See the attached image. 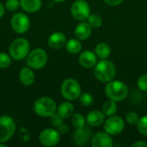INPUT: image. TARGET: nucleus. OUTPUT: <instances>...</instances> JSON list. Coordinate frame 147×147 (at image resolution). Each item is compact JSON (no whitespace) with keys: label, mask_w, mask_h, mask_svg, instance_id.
Wrapping results in <instances>:
<instances>
[{"label":"nucleus","mask_w":147,"mask_h":147,"mask_svg":"<svg viewBox=\"0 0 147 147\" xmlns=\"http://www.w3.org/2000/svg\"><path fill=\"white\" fill-rule=\"evenodd\" d=\"M105 115L101 110H92L86 115V123L91 127H97L105 121Z\"/></svg>","instance_id":"nucleus-15"},{"label":"nucleus","mask_w":147,"mask_h":147,"mask_svg":"<svg viewBox=\"0 0 147 147\" xmlns=\"http://www.w3.org/2000/svg\"><path fill=\"white\" fill-rule=\"evenodd\" d=\"M57 130H58V132L59 133L60 135H65L69 132V127H68L67 124L63 122L59 126L57 127Z\"/></svg>","instance_id":"nucleus-33"},{"label":"nucleus","mask_w":147,"mask_h":147,"mask_svg":"<svg viewBox=\"0 0 147 147\" xmlns=\"http://www.w3.org/2000/svg\"><path fill=\"white\" fill-rule=\"evenodd\" d=\"M30 51V45L25 38H16L9 45V52L15 60H22L28 56Z\"/></svg>","instance_id":"nucleus-4"},{"label":"nucleus","mask_w":147,"mask_h":147,"mask_svg":"<svg viewBox=\"0 0 147 147\" xmlns=\"http://www.w3.org/2000/svg\"><path fill=\"white\" fill-rule=\"evenodd\" d=\"M138 88L142 91H147V74L142 75L137 81Z\"/></svg>","instance_id":"nucleus-31"},{"label":"nucleus","mask_w":147,"mask_h":147,"mask_svg":"<svg viewBox=\"0 0 147 147\" xmlns=\"http://www.w3.org/2000/svg\"><path fill=\"white\" fill-rule=\"evenodd\" d=\"M10 26L17 34H25L30 27V20L27 15L22 12L16 13L10 19Z\"/></svg>","instance_id":"nucleus-9"},{"label":"nucleus","mask_w":147,"mask_h":147,"mask_svg":"<svg viewBox=\"0 0 147 147\" xmlns=\"http://www.w3.org/2000/svg\"><path fill=\"white\" fill-rule=\"evenodd\" d=\"M16 125L14 119L9 115L0 116V142L6 143L15 134Z\"/></svg>","instance_id":"nucleus-7"},{"label":"nucleus","mask_w":147,"mask_h":147,"mask_svg":"<svg viewBox=\"0 0 147 147\" xmlns=\"http://www.w3.org/2000/svg\"><path fill=\"white\" fill-rule=\"evenodd\" d=\"M61 95L67 101H75L81 95V86L74 78H67L61 84Z\"/></svg>","instance_id":"nucleus-5"},{"label":"nucleus","mask_w":147,"mask_h":147,"mask_svg":"<svg viewBox=\"0 0 147 147\" xmlns=\"http://www.w3.org/2000/svg\"><path fill=\"white\" fill-rule=\"evenodd\" d=\"M79 102L82 106L84 107H90V105L93 104L94 102V97L91 94L88 92L81 93V95L78 97Z\"/></svg>","instance_id":"nucleus-25"},{"label":"nucleus","mask_w":147,"mask_h":147,"mask_svg":"<svg viewBox=\"0 0 147 147\" xmlns=\"http://www.w3.org/2000/svg\"><path fill=\"white\" fill-rule=\"evenodd\" d=\"M20 6L28 13H34L40 9L41 0H20Z\"/></svg>","instance_id":"nucleus-19"},{"label":"nucleus","mask_w":147,"mask_h":147,"mask_svg":"<svg viewBox=\"0 0 147 147\" xmlns=\"http://www.w3.org/2000/svg\"><path fill=\"white\" fill-rule=\"evenodd\" d=\"M91 33H92L91 26L84 21L78 23L74 30L75 36L80 40H87L91 35Z\"/></svg>","instance_id":"nucleus-17"},{"label":"nucleus","mask_w":147,"mask_h":147,"mask_svg":"<svg viewBox=\"0 0 147 147\" xmlns=\"http://www.w3.org/2000/svg\"><path fill=\"white\" fill-rule=\"evenodd\" d=\"M35 114L40 117H51L57 111V105L54 100L49 96L38 98L34 104Z\"/></svg>","instance_id":"nucleus-3"},{"label":"nucleus","mask_w":147,"mask_h":147,"mask_svg":"<svg viewBox=\"0 0 147 147\" xmlns=\"http://www.w3.org/2000/svg\"><path fill=\"white\" fill-rule=\"evenodd\" d=\"M53 2H55V3H61V2H64V1H65V0H53Z\"/></svg>","instance_id":"nucleus-37"},{"label":"nucleus","mask_w":147,"mask_h":147,"mask_svg":"<svg viewBox=\"0 0 147 147\" xmlns=\"http://www.w3.org/2000/svg\"><path fill=\"white\" fill-rule=\"evenodd\" d=\"M50 122H51V124L53 126V127H58V126H59L61 123H63V118L60 116V115H59L57 113H55L54 115H53L51 117H50Z\"/></svg>","instance_id":"nucleus-32"},{"label":"nucleus","mask_w":147,"mask_h":147,"mask_svg":"<svg viewBox=\"0 0 147 147\" xmlns=\"http://www.w3.org/2000/svg\"><path fill=\"white\" fill-rule=\"evenodd\" d=\"M97 56L95 53L90 50L84 51L80 53L78 57V62L84 68L90 69L94 68V66L97 63Z\"/></svg>","instance_id":"nucleus-14"},{"label":"nucleus","mask_w":147,"mask_h":147,"mask_svg":"<svg viewBox=\"0 0 147 147\" xmlns=\"http://www.w3.org/2000/svg\"><path fill=\"white\" fill-rule=\"evenodd\" d=\"M113 145L111 135L106 132H99L91 138L92 147H111Z\"/></svg>","instance_id":"nucleus-13"},{"label":"nucleus","mask_w":147,"mask_h":147,"mask_svg":"<svg viewBox=\"0 0 147 147\" xmlns=\"http://www.w3.org/2000/svg\"><path fill=\"white\" fill-rule=\"evenodd\" d=\"M11 56L5 53H0V68L4 69L10 65L11 64Z\"/></svg>","instance_id":"nucleus-28"},{"label":"nucleus","mask_w":147,"mask_h":147,"mask_svg":"<svg viewBox=\"0 0 147 147\" xmlns=\"http://www.w3.org/2000/svg\"><path fill=\"white\" fill-rule=\"evenodd\" d=\"M71 14L77 21L84 22L90 15V7L85 0H76L71 7Z\"/></svg>","instance_id":"nucleus-8"},{"label":"nucleus","mask_w":147,"mask_h":147,"mask_svg":"<svg viewBox=\"0 0 147 147\" xmlns=\"http://www.w3.org/2000/svg\"><path fill=\"white\" fill-rule=\"evenodd\" d=\"M104 91L109 99L113 100L116 102L125 100L129 92L128 87L124 82L114 79L107 83Z\"/></svg>","instance_id":"nucleus-2"},{"label":"nucleus","mask_w":147,"mask_h":147,"mask_svg":"<svg viewBox=\"0 0 147 147\" xmlns=\"http://www.w3.org/2000/svg\"><path fill=\"white\" fill-rule=\"evenodd\" d=\"M65 47L68 53L76 54L81 52L82 50V44L80 42V40L77 39H70L65 43Z\"/></svg>","instance_id":"nucleus-22"},{"label":"nucleus","mask_w":147,"mask_h":147,"mask_svg":"<svg viewBox=\"0 0 147 147\" xmlns=\"http://www.w3.org/2000/svg\"><path fill=\"white\" fill-rule=\"evenodd\" d=\"M133 147H147V142L146 141H136L133 144Z\"/></svg>","instance_id":"nucleus-35"},{"label":"nucleus","mask_w":147,"mask_h":147,"mask_svg":"<svg viewBox=\"0 0 147 147\" xmlns=\"http://www.w3.org/2000/svg\"><path fill=\"white\" fill-rule=\"evenodd\" d=\"M47 59L48 56L44 49L35 48L28 54L26 63L28 67L34 70H40L47 65Z\"/></svg>","instance_id":"nucleus-6"},{"label":"nucleus","mask_w":147,"mask_h":147,"mask_svg":"<svg viewBox=\"0 0 147 147\" xmlns=\"http://www.w3.org/2000/svg\"><path fill=\"white\" fill-rule=\"evenodd\" d=\"M4 6L3 5L2 3H0V19L3 17V16L4 15Z\"/></svg>","instance_id":"nucleus-36"},{"label":"nucleus","mask_w":147,"mask_h":147,"mask_svg":"<svg viewBox=\"0 0 147 147\" xmlns=\"http://www.w3.org/2000/svg\"><path fill=\"white\" fill-rule=\"evenodd\" d=\"M47 43L52 49H60L65 46L66 36L62 32H54L49 36Z\"/></svg>","instance_id":"nucleus-16"},{"label":"nucleus","mask_w":147,"mask_h":147,"mask_svg":"<svg viewBox=\"0 0 147 147\" xmlns=\"http://www.w3.org/2000/svg\"><path fill=\"white\" fill-rule=\"evenodd\" d=\"M71 122L75 128H80L85 126L86 118L80 113H75L71 115Z\"/></svg>","instance_id":"nucleus-24"},{"label":"nucleus","mask_w":147,"mask_h":147,"mask_svg":"<svg viewBox=\"0 0 147 147\" xmlns=\"http://www.w3.org/2000/svg\"><path fill=\"white\" fill-rule=\"evenodd\" d=\"M34 73L30 67H22L19 73V79L20 82L24 86H30L34 82Z\"/></svg>","instance_id":"nucleus-18"},{"label":"nucleus","mask_w":147,"mask_h":147,"mask_svg":"<svg viewBox=\"0 0 147 147\" xmlns=\"http://www.w3.org/2000/svg\"><path fill=\"white\" fill-rule=\"evenodd\" d=\"M6 146H5V144L4 143H1L0 142V147H5Z\"/></svg>","instance_id":"nucleus-38"},{"label":"nucleus","mask_w":147,"mask_h":147,"mask_svg":"<svg viewBox=\"0 0 147 147\" xmlns=\"http://www.w3.org/2000/svg\"><path fill=\"white\" fill-rule=\"evenodd\" d=\"M20 7L19 0H7L5 2V8L9 11H15Z\"/></svg>","instance_id":"nucleus-30"},{"label":"nucleus","mask_w":147,"mask_h":147,"mask_svg":"<svg viewBox=\"0 0 147 147\" xmlns=\"http://www.w3.org/2000/svg\"><path fill=\"white\" fill-rule=\"evenodd\" d=\"M124 0H104V2L110 6H116L121 4Z\"/></svg>","instance_id":"nucleus-34"},{"label":"nucleus","mask_w":147,"mask_h":147,"mask_svg":"<svg viewBox=\"0 0 147 147\" xmlns=\"http://www.w3.org/2000/svg\"><path fill=\"white\" fill-rule=\"evenodd\" d=\"M116 75V67L113 62L105 59L97 61L94 66V76L102 83L112 81Z\"/></svg>","instance_id":"nucleus-1"},{"label":"nucleus","mask_w":147,"mask_h":147,"mask_svg":"<svg viewBox=\"0 0 147 147\" xmlns=\"http://www.w3.org/2000/svg\"><path fill=\"white\" fill-rule=\"evenodd\" d=\"M56 113L63 119L71 117L74 114V106L70 102H63L57 107Z\"/></svg>","instance_id":"nucleus-20"},{"label":"nucleus","mask_w":147,"mask_h":147,"mask_svg":"<svg viewBox=\"0 0 147 147\" xmlns=\"http://www.w3.org/2000/svg\"><path fill=\"white\" fill-rule=\"evenodd\" d=\"M118 110V107L116 104V102L113 101V100H108L106 101L103 105H102V112L104 113V115L106 116H112L115 115L117 113Z\"/></svg>","instance_id":"nucleus-23"},{"label":"nucleus","mask_w":147,"mask_h":147,"mask_svg":"<svg viewBox=\"0 0 147 147\" xmlns=\"http://www.w3.org/2000/svg\"><path fill=\"white\" fill-rule=\"evenodd\" d=\"M87 22L91 26V28H97L102 25V19L97 14H90L87 19Z\"/></svg>","instance_id":"nucleus-26"},{"label":"nucleus","mask_w":147,"mask_h":147,"mask_svg":"<svg viewBox=\"0 0 147 147\" xmlns=\"http://www.w3.org/2000/svg\"><path fill=\"white\" fill-rule=\"evenodd\" d=\"M92 138V132L90 127H83L80 128H76L72 134V140L76 146H82L86 145Z\"/></svg>","instance_id":"nucleus-12"},{"label":"nucleus","mask_w":147,"mask_h":147,"mask_svg":"<svg viewBox=\"0 0 147 147\" xmlns=\"http://www.w3.org/2000/svg\"><path fill=\"white\" fill-rule=\"evenodd\" d=\"M140 117L139 114L136 112H134V111L128 112L126 115V121L130 125H137L140 121Z\"/></svg>","instance_id":"nucleus-29"},{"label":"nucleus","mask_w":147,"mask_h":147,"mask_svg":"<svg viewBox=\"0 0 147 147\" xmlns=\"http://www.w3.org/2000/svg\"><path fill=\"white\" fill-rule=\"evenodd\" d=\"M59 140L60 134L58 130L54 128L44 129L39 135V141L44 146H55L59 143Z\"/></svg>","instance_id":"nucleus-11"},{"label":"nucleus","mask_w":147,"mask_h":147,"mask_svg":"<svg viewBox=\"0 0 147 147\" xmlns=\"http://www.w3.org/2000/svg\"><path fill=\"white\" fill-rule=\"evenodd\" d=\"M124 120L120 116H116L115 115L109 116V118L104 121V130L111 136H116L120 134L124 130Z\"/></svg>","instance_id":"nucleus-10"},{"label":"nucleus","mask_w":147,"mask_h":147,"mask_svg":"<svg viewBox=\"0 0 147 147\" xmlns=\"http://www.w3.org/2000/svg\"><path fill=\"white\" fill-rule=\"evenodd\" d=\"M136 126H137L139 132L142 135L147 137V115H144V116L140 117V121Z\"/></svg>","instance_id":"nucleus-27"},{"label":"nucleus","mask_w":147,"mask_h":147,"mask_svg":"<svg viewBox=\"0 0 147 147\" xmlns=\"http://www.w3.org/2000/svg\"><path fill=\"white\" fill-rule=\"evenodd\" d=\"M95 53L100 59H108L111 53V48L106 42H101L96 45L95 48Z\"/></svg>","instance_id":"nucleus-21"}]
</instances>
